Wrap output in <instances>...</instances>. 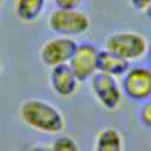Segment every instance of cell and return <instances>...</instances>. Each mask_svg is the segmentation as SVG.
<instances>
[{
    "mask_svg": "<svg viewBox=\"0 0 151 151\" xmlns=\"http://www.w3.org/2000/svg\"><path fill=\"white\" fill-rule=\"evenodd\" d=\"M20 120L31 130L50 136L60 134L66 127L65 117L53 103L41 98L25 99L18 109Z\"/></svg>",
    "mask_w": 151,
    "mask_h": 151,
    "instance_id": "cell-1",
    "label": "cell"
},
{
    "mask_svg": "<svg viewBox=\"0 0 151 151\" xmlns=\"http://www.w3.org/2000/svg\"><path fill=\"white\" fill-rule=\"evenodd\" d=\"M47 25L51 32L55 35L74 39L88 32L91 19L87 13L79 9H61L52 11L47 19Z\"/></svg>",
    "mask_w": 151,
    "mask_h": 151,
    "instance_id": "cell-2",
    "label": "cell"
},
{
    "mask_svg": "<svg viewBox=\"0 0 151 151\" xmlns=\"http://www.w3.org/2000/svg\"><path fill=\"white\" fill-rule=\"evenodd\" d=\"M147 42L144 35L133 31H119L111 33L105 39V50L120 58L133 61L145 55Z\"/></svg>",
    "mask_w": 151,
    "mask_h": 151,
    "instance_id": "cell-3",
    "label": "cell"
},
{
    "mask_svg": "<svg viewBox=\"0 0 151 151\" xmlns=\"http://www.w3.org/2000/svg\"><path fill=\"white\" fill-rule=\"evenodd\" d=\"M123 94L134 103H144L151 98V67L144 65L130 66L122 77Z\"/></svg>",
    "mask_w": 151,
    "mask_h": 151,
    "instance_id": "cell-4",
    "label": "cell"
},
{
    "mask_svg": "<svg viewBox=\"0 0 151 151\" xmlns=\"http://www.w3.org/2000/svg\"><path fill=\"white\" fill-rule=\"evenodd\" d=\"M90 88L97 103L107 111H114L122 103L123 91L116 77L96 72L90 79Z\"/></svg>",
    "mask_w": 151,
    "mask_h": 151,
    "instance_id": "cell-5",
    "label": "cell"
},
{
    "mask_svg": "<svg viewBox=\"0 0 151 151\" xmlns=\"http://www.w3.org/2000/svg\"><path fill=\"white\" fill-rule=\"evenodd\" d=\"M78 42L67 37L55 35L44 41L39 48V59L48 68L66 65L71 60Z\"/></svg>",
    "mask_w": 151,
    "mask_h": 151,
    "instance_id": "cell-6",
    "label": "cell"
},
{
    "mask_svg": "<svg viewBox=\"0 0 151 151\" xmlns=\"http://www.w3.org/2000/svg\"><path fill=\"white\" fill-rule=\"evenodd\" d=\"M99 50L92 42L85 41L78 44L68 66L77 76V78L83 81H87L97 72V57Z\"/></svg>",
    "mask_w": 151,
    "mask_h": 151,
    "instance_id": "cell-7",
    "label": "cell"
},
{
    "mask_svg": "<svg viewBox=\"0 0 151 151\" xmlns=\"http://www.w3.org/2000/svg\"><path fill=\"white\" fill-rule=\"evenodd\" d=\"M48 84L52 92L63 99L73 97L80 87V80L68 64L52 67L48 76Z\"/></svg>",
    "mask_w": 151,
    "mask_h": 151,
    "instance_id": "cell-8",
    "label": "cell"
},
{
    "mask_svg": "<svg viewBox=\"0 0 151 151\" xmlns=\"http://www.w3.org/2000/svg\"><path fill=\"white\" fill-rule=\"evenodd\" d=\"M130 61L120 58L119 55L107 51L100 50L97 57V72L105 73L112 77H123L130 68Z\"/></svg>",
    "mask_w": 151,
    "mask_h": 151,
    "instance_id": "cell-9",
    "label": "cell"
},
{
    "mask_svg": "<svg viewBox=\"0 0 151 151\" xmlns=\"http://www.w3.org/2000/svg\"><path fill=\"white\" fill-rule=\"evenodd\" d=\"M47 0H15L14 14L24 24H34L44 14Z\"/></svg>",
    "mask_w": 151,
    "mask_h": 151,
    "instance_id": "cell-10",
    "label": "cell"
},
{
    "mask_svg": "<svg viewBox=\"0 0 151 151\" xmlns=\"http://www.w3.org/2000/svg\"><path fill=\"white\" fill-rule=\"evenodd\" d=\"M93 151H124V139L116 127L101 129L94 139Z\"/></svg>",
    "mask_w": 151,
    "mask_h": 151,
    "instance_id": "cell-11",
    "label": "cell"
},
{
    "mask_svg": "<svg viewBox=\"0 0 151 151\" xmlns=\"http://www.w3.org/2000/svg\"><path fill=\"white\" fill-rule=\"evenodd\" d=\"M50 151H79V145L73 137L60 133L50 145Z\"/></svg>",
    "mask_w": 151,
    "mask_h": 151,
    "instance_id": "cell-12",
    "label": "cell"
},
{
    "mask_svg": "<svg viewBox=\"0 0 151 151\" xmlns=\"http://www.w3.org/2000/svg\"><path fill=\"white\" fill-rule=\"evenodd\" d=\"M138 118L144 127L151 130V98L142 103V106L138 111Z\"/></svg>",
    "mask_w": 151,
    "mask_h": 151,
    "instance_id": "cell-13",
    "label": "cell"
},
{
    "mask_svg": "<svg viewBox=\"0 0 151 151\" xmlns=\"http://www.w3.org/2000/svg\"><path fill=\"white\" fill-rule=\"evenodd\" d=\"M85 0H53L57 8L61 9H79Z\"/></svg>",
    "mask_w": 151,
    "mask_h": 151,
    "instance_id": "cell-14",
    "label": "cell"
},
{
    "mask_svg": "<svg viewBox=\"0 0 151 151\" xmlns=\"http://www.w3.org/2000/svg\"><path fill=\"white\" fill-rule=\"evenodd\" d=\"M131 6L139 12H145L147 6L151 4V0H130Z\"/></svg>",
    "mask_w": 151,
    "mask_h": 151,
    "instance_id": "cell-15",
    "label": "cell"
},
{
    "mask_svg": "<svg viewBox=\"0 0 151 151\" xmlns=\"http://www.w3.org/2000/svg\"><path fill=\"white\" fill-rule=\"evenodd\" d=\"M27 151H50V146L45 147V146H41V145H32V146L28 147Z\"/></svg>",
    "mask_w": 151,
    "mask_h": 151,
    "instance_id": "cell-16",
    "label": "cell"
},
{
    "mask_svg": "<svg viewBox=\"0 0 151 151\" xmlns=\"http://www.w3.org/2000/svg\"><path fill=\"white\" fill-rule=\"evenodd\" d=\"M145 55H146L147 66H149V67H151V44L147 46V50H146V53H145Z\"/></svg>",
    "mask_w": 151,
    "mask_h": 151,
    "instance_id": "cell-17",
    "label": "cell"
},
{
    "mask_svg": "<svg viewBox=\"0 0 151 151\" xmlns=\"http://www.w3.org/2000/svg\"><path fill=\"white\" fill-rule=\"evenodd\" d=\"M145 13H146V17H147V19L151 21V4L147 6V8L145 9Z\"/></svg>",
    "mask_w": 151,
    "mask_h": 151,
    "instance_id": "cell-18",
    "label": "cell"
},
{
    "mask_svg": "<svg viewBox=\"0 0 151 151\" xmlns=\"http://www.w3.org/2000/svg\"><path fill=\"white\" fill-rule=\"evenodd\" d=\"M2 73V61H1V58H0V76Z\"/></svg>",
    "mask_w": 151,
    "mask_h": 151,
    "instance_id": "cell-19",
    "label": "cell"
},
{
    "mask_svg": "<svg viewBox=\"0 0 151 151\" xmlns=\"http://www.w3.org/2000/svg\"><path fill=\"white\" fill-rule=\"evenodd\" d=\"M2 2H4V0H0V5H1V4H2Z\"/></svg>",
    "mask_w": 151,
    "mask_h": 151,
    "instance_id": "cell-20",
    "label": "cell"
}]
</instances>
